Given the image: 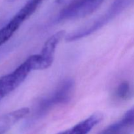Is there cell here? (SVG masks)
<instances>
[{"mask_svg": "<svg viewBox=\"0 0 134 134\" xmlns=\"http://www.w3.org/2000/svg\"><path fill=\"white\" fill-rule=\"evenodd\" d=\"M74 88L75 82L72 79L63 81L51 94L40 99L34 111V117H42L55 106L69 102Z\"/></svg>", "mask_w": 134, "mask_h": 134, "instance_id": "6da1fadb", "label": "cell"}, {"mask_svg": "<svg viewBox=\"0 0 134 134\" xmlns=\"http://www.w3.org/2000/svg\"><path fill=\"white\" fill-rule=\"evenodd\" d=\"M37 54L29 56L13 71L0 77V101L17 88L31 71L36 70Z\"/></svg>", "mask_w": 134, "mask_h": 134, "instance_id": "7a4b0ae2", "label": "cell"}, {"mask_svg": "<svg viewBox=\"0 0 134 134\" xmlns=\"http://www.w3.org/2000/svg\"><path fill=\"white\" fill-rule=\"evenodd\" d=\"M130 0H115L103 14L87 26L65 35V41H75L91 35L116 17L128 5Z\"/></svg>", "mask_w": 134, "mask_h": 134, "instance_id": "3957f363", "label": "cell"}, {"mask_svg": "<svg viewBox=\"0 0 134 134\" xmlns=\"http://www.w3.org/2000/svg\"><path fill=\"white\" fill-rule=\"evenodd\" d=\"M105 0H71L58 14V21L85 17L95 12Z\"/></svg>", "mask_w": 134, "mask_h": 134, "instance_id": "277c9868", "label": "cell"}, {"mask_svg": "<svg viewBox=\"0 0 134 134\" xmlns=\"http://www.w3.org/2000/svg\"><path fill=\"white\" fill-rule=\"evenodd\" d=\"M65 30H60L51 35L44 43L41 54H38L37 70H44L52 65L57 46L65 37Z\"/></svg>", "mask_w": 134, "mask_h": 134, "instance_id": "5b68a950", "label": "cell"}, {"mask_svg": "<svg viewBox=\"0 0 134 134\" xmlns=\"http://www.w3.org/2000/svg\"><path fill=\"white\" fill-rule=\"evenodd\" d=\"M103 118V114L99 112L95 113L69 129L57 134H88L102 121Z\"/></svg>", "mask_w": 134, "mask_h": 134, "instance_id": "8992f818", "label": "cell"}, {"mask_svg": "<svg viewBox=\"0 0 134 134\" xmlns=\"http://www.w3.org/2000/svg\"><path fill=\"white\" fill-rule=\"evenodd\" d=\"M13 125H14V121L11 115L5 114L0 116V134L9 130Z\"/></svg>", "mask_w": 134, "mask_h": 134, "instance_id": "52a82bcc", "label": "cell"}, {"mask_svg": "<svg viewBox=\"0 0 134 134\" xmlns=\"http://www.w3.org/2000/svg\"><path fill=\"white\" fill-rule=\"evenodd\" d=\"M130 93V85L126 81L121 82L116 90V97L121 99H126L129 98Z\"/></svg>", "mask_w": 134, "mask_h": 134, "instance_id": "ba28073f", "label": "cell"}, {"mask_svg": "<svg viewBox=\"0 0 134 134\" xmlns=\"http://www.w3.org/2000/svg\"><path fill=\"white\" fill-rule=\"evenodd\" d=\"M63 0H56V2L57 3H60V2H62V1Z\"/></svg>", "mask_w": 134, "mask_h": 134, "instance_id": "9c48e42d", "label": "cell"}]
</instances>
